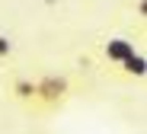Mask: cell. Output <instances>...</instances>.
<instances>
[{"instance_id": "obj_4", "label": "cell", "mask_w": 147, "mask_h": 134, "mask_svg": "<svg viewBox=\"0 0 147 134\" xmlns=\"http://www.w3.org/2000/svg\"><path fill=\"white\" fill-rule=\"evenodd\" d=\"M115 70L125 77V80H144V73H147V58H144V51H131V55L121 61Z\"/></svg>"}, {"instance_id": "obj_1", "label": "cell", "mask_w": 147, "mask_h": 134, "mask_svg": "<svg viewBox=\"0 0 147 134\" xmlns=\"http://www.w3.org/2000/svg\"><path fill=\"white\" fill-rule=\"evenodd\" d=\"M77 93L74 80L67 73H42L35 77V109L38 115H48V112H58L67 105V99Z\"/></svg>"}, {"instance_id": "obj_5", "label": "cell", "mask_w": 147, "mask_h": 134, "mask_svg": "<svg viewBox=\"0 0 147 134\" xmlns=\"http://www.w3.org/2000/svg\"><path fill=\"white\" fill-rule=\"evenodd\" d=\"M10 58H13V42H10V35L0 32V64L10 61Z\"/></svg>"}, {"instance_id": "obj_2", "label": "cell", "mask_w": 147, "mask_h": 134, "mask_svg": "<svg viewBox=\"0 0 147 134\" xmlns=\"http://www.w3.org/2000/svg\"><path fill=\"white\" fill-rule=\"evenodd\" d=\"M7 96L13 99V102H19L22 109H35V77H29V73H10V80H7Z\"/></svg>"}, {"instance_id": "obj_3", "label": "cell", "mask_w": 147, "mask_h": 134, "mask_svg": "<svg viewBox=\"0 0 147 134\" xmlns=\"http://www.w3.org/2000/svg\"><path fill=\"white\" fill-rule=\"evenodd\" d=\"M131 51H134V45H131L128 38H109V42L102 45V58H106L109 67H118L121 61L131 55Z\"/></svg>"}]
</instances>
